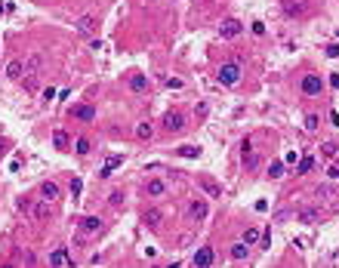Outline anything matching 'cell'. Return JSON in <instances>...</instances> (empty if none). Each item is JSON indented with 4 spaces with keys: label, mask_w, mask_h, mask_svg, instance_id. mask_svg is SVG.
Listing matches in <instances>:
<instances>
[{
    "label": "cell",
    "mask_w": 339,
    "mask_h": 268,
    "mask_svg": "<svg viewBox=\"0 0 339 268\" xmlns=\"http://www.w3.org/2000/svg\"><path fill=\"white\" fill-rule=\"evenodd\" d=\"M216 80H219L222 87H235L238 80H241V62H225L216 71Z\"/></svg>",
    "instance_id": "6da1fadb"
},
{
    "label": "cell",
    "mask_w": 339,
    "mask_h": 268,
    "mask_svg": "<svg viewBox=\"0 0 339 268\" xmlns=\"http://www.w3.org/2000/svg\"><path fill=\"white\" fill-rule=\"evenodd\" d=\"M40 65H43V59L37 53L31 56V59L25 62V89L31 92V89H37V77H40Z\"/></svg>",
    "instance_id": "7a4b0ae2"
},
{
    "label": "cell",
    "mask_w": 339,
    "mask_h": 268,
    "mask_svg": "<svg viewBox=\"0 0 339 268\" xmlns=\"http://www.w3.org/2000/svg\"><path fill=\"white\" fill-rule=\"evenodd\" d=\"M241 31H244V25H241L238 19H225V22H222V25H219V34H222V37H225V40H231V37H238Z\"/></svg>",
    "instance_id": "3957f363"
},
{
    "label": "cell",
    "mask_w": 339,
    "mask_h": 268,
    "mask_svg": "<svg viewBox=\"0 0 339 268\" xmlns=\"http://www.w3.org/2000/svg\"><path fill=\"white\" fill-rule=\"evenodd\" d=\"M321 77L318 74H306V77H302V92H306V96H318V92H321Z\"/></svg>",
    "instance_id": "277c9868"
},
{
    "label": "cell",
    "mask_w": 339,
    "mask_h": 268,
    "mask_svg": "<svg viewBox=\"0 0 339 268\" xmlns=\"http://www.w3.org/2000/svg\"><path fill=\"white\" fill-rule=\"evenodd\" d=\"M163 126H167L170 133H179V130H185V118H182L179 111H170L167 118H163Z\"/></svg>",
    "instance_id": "5b68a950"
},
{
    "label": "cell",
    "mask_w": 339,
    "mask_h": 268,
    "mask_svg": "<svg viewBox=\"0 0 339 268\" xmlns=\"http://www.w3.org/2000/svg\"><path fill=\"white\" fill-rule=\"evenodd\" d=\"M71 118H77V120L90 123L92 118H96V108H92V105H77V108H71Z\"/></svg>",
    "instance_id": "8992f818"
},
{
    "label": "cell",
    "mask_w": 339,
    "mask_h": 268,
    "mask_svg": "<svg viewBox=\"0 0 339 268\" xmlns=\"http://www.w3.org/2000/svg\"><path fill=\"white\" fill-rule=\"evenodd\" d=\"M74 28H77V34H84V37H90V34L96 31V19H92V16H80Z\"/></svg>",
    "instance_id": "52a82bcc"
},
{
    "label": "cell",
    "mask_w": 339,
    "mask_h": 268,
    "mask_svg": "<svg viewBox=\"0 0 339 268\" xmlns=\"http://www.w3.org/2000/svg\"><path fill=\"white\" fill-rule=\"evenodd\" d=\"M80 228H84V235H99V231H102V219L99 216H87L84 222H80Z\"/></svg>",
    "instance_id": "ba28073f"
},
{
    "label": "cell",
    "mask_w": 339,
    "mask_h": 268,
    "mask_svg": "<svg viewBox=\"0 0 339 268\" xmlns=\"http://www.w3.org/2000/svg\"><path fill=\"white\" fill-rule=\"evenodd\" d=\"M213 259H216V256H213V250H210V247H201V250L194 253V265H201V268L213 265Z\"/></svg>",
    "instance_id": "9c48e42d"
},
{
    "label": "cell",
    "mask_w": 339,
    "mask_h": 268,
    "mask_svg": "<svg viewBox=\"0 0 339 268\" xmlns=\"http://www.w3.org/2000/svg\"><path fill=\"white\" fill-rule=\"evenodd\" d=\"M53 145H56V151H68V148H71V139H68L65 130H56L53 133Z\"/></svg>",
    "instance_id": "30bf717a"
},
{
    "label": "cell",
    "mask_w": 339,
    "mask_h": 268,
    "mask_svg": "<svg viewBox=\"0 0 339 268\" xmlns=\"http://www.w3.org/2000/svg\"><path fill=\"white\" fill-rule=\"evenodd\" d=\"M296 219H299L302 225H311V222H318V219H321V213H318V209H311V207H306V209H299V213H296Z\"/></svg>",
    "instance_id": "8fae6325"
},
{
    "label": "cell",
    "mask_w": 339,
    "mask_h": 268,
    "mask_svg": "<svg viewBox=\"0 0 339 268\" xmlns=\"http://www.w3.org/2000/svg\"><path fill=\"white\" fill-rule=\"evenodd\" d=\"M160 209H154V207H151V209H145V216H142V222L148 225V228H160Z\"/></svg>",
    "instance_id": "7c38bea8"
},
{
    "label": "cell",
    "mask_w": 339,
    "mask_h": 268,
    "mask_svg": "<svg viewBox=\"0 0 339 268\" xmlns=\"http://www.w3.org/2000/svg\"><path fill=\"white\" fill-rule=\"evenodd\" d=\"M50 265H59V268H68L71 265V256H68V250H56L50 256Z\"/></svg>",
    "instance_id": "4fadbf2b"
},
{
    "label": "cell",
    "mask_w": 339,
    "mask_h": 268,
    "mask_svg": "<svg viewBox=\"0 0 339 268\" xmlns=\"http://www.w3.org/2000/svg\"><path fill=\"white\" fill-rule=\"evenodd\" d=\"M121 164H123V157H121V154L108 157V160H105V167L99 170V176H102V179H108V176H111V170H114V167H121Z\"/></svg>",
    "instance_id": "5bb4252c"
},
{
    "label": "cell",
    "mask_w": 339,
    "mask_h": 268,
    "mask_svg": "<svg viewBox=\"0 0 339 268\" xmlns=\"http://www.w3.org/2000/svg\"><path fill=\"white\" fill-rule=\"evenodd\" d=\"M31 213H34V219H40V222H43V219H50L53 209H50L46 201H40V204H31Z\"/></svg>",
    "instance_id": "9a60e30c"
},
{
    "label": "cell",
    "mask_w": 339,
    "mask_h": 268,
    "mask_svg": "<svg viewBox=\"0 0 339 268\" xmlns=\"http://www.w3.org/2000/svg\"><path fill=\"white\" fill-rule=\"evenodd\" d=\"M22 74H25V62H19V59H13L6 65V77H13V80H19Z\"/></svg>",
    "instance_id": "2e32d148"
},
{
    "label": "cell",
    "mask_w": 339,
    "mask_h": 268,
    "mask_svg": "<svg viewBox=\"0 0 339 268\" xmlns=\"http://www.w3.org/2000/svg\"><path fill=\"white\" fill-rule=\"evenodd\" d=\"M191 216L197 219V222H201V219H207V201H201V197H197V201H191Z\"/></svg>",
    "instance_id": "e0dca14e"
},
{
    "label": "cell",
    "mask_w": 339,
    "mask_h": 268,
    "mask_svg": "<svg viewBox=\"0 0 339 268\" xmlns=\"http://www.w3.org/2000/svg\"><path fill=\"white\" fill-rule=\"evenodd\" d=\"M40 194L46 197V201H56V197H59V185H56V182H43L40 185Z\"/></svg>",
    "instance_id": "ac0fdd59"
},
{
    "label": "cell",
    "mask_w": 339,
    "mask_h": 268,
    "mask_svg": "<svg viewBox=\"0 0 339 268\" xmlns=\"http://www.w3.org/2000/svg\"><path fill=\"white\" fill-rule=\"evenodd\" d=\"M247 253H250V247H247V243H235V247H231V259H235V262H244V259H247Z\"/></svg>",
    "instance_id": "d6986e66"
},
{
    "label": "cell",
    "mask_w": 339,
    "mask_h": 268,
    "mask_svg": "<svg viewBox=\"0 0 339 268\" xmlns=\"http://www.w3.org/2000/svg\"><path fill=\"white\" fill-rule=\"evenodd\" d=\"M130 89H133V92L148 89V77H145V74H133V77H130Z\"/></svg>",
    "instance_id": "ffe728a7"
},
{
    "label": "cell",
    "mask_w": 339,
    "mask_h": 268,
    "mask_svg": "<svg viewBox=\"0 0 339 268\" xmlns=\"http://www.w3.org/2000/svg\"><path fill=\"white\" fill-rule=\"evenodd\" d=\"M163 191H167V185H163V179H151V182H148V194H151V197H160Z\"/></svg>",
    "instance_id": "44dd1931"
},
{
    "label": "cell",
    "mask_w": 339,
    "mask_h": 268,
    "mask_svg": "<svg viewBox=\"0 0 339 268\" xmlns=\"http://www.w3.org/2000/svg\"><path fill=\"white\" fill-rule=\"evenodd\" d=\"M259 238H262V231H259V228H247V231H244V243H247V247L259 243Z\"/></svg>",
    "instance_id": "7402d4cb"
},
{
    "label": "cell",
    "mask_w": 339,
    "mask_h": 268,
    "mask_svg": "<svg viewBox=\"0 0 339 268\" xmlns=\"http://www.w3.org/2000/svg\"><path fill=\"white\" fill-rule=\"evenodd\" d=\"M176 154L179 157H197V154H201V148H197V145H179Z\"/></svg>",
    "instance_id": "603a6c76"
},
{
    "label": "cell",
    "mask_w": 339,
    "mask_h": 268,
    "mask_svg": "<svg viewBox=\"0 0 339 268\" xmlns=\"http://www.w3.org/2000/svg\"><path fill=\"white\" fill-rule=\"evenodd\" d=\"M136 136H139V139H151V136H154V130H151L148 120H142V123L136 126Z\"/></svg>",
    "instance_id": "cb8c5ba5"
},
{
    "label": "cell",
    "mask_w": 339,
    "mask_h": 268,
    "mask_svg": "<svg viewBox=\"0 0 339 268\" xmlns=\"http://www.w3.org/2000/svg\"><path fill=\"white\" fill-rule=\"evenodd\" d=\"M280 173H284V160H272V164H268V176L277 179Z\"/></svg>",
    "instance_id": "d4e9b609"
},
{
    "label": "cell",
    "mask_w": 339,
    "mask_h": 268,
    "mask_svg": "<svg viewBox=\"0 0 339 268\" xmlns=\"http://www.w3.org/2000/svg\"><path fill=\"white\" fill-rule=\"evenodd\" d=\"M311 167H314V157H308V154H306V157L299 160V176H306V173H308Z\"/></svg>",
    "instance_id": "484cf974"
},
{
    "label": "cell",
    "mask_w": 339,
    "mask_h": 268,
    "mask_svg": "<svg viewBox=\"0 0 339 268\" xmlns=\"http://www.w3.org/2000/svg\"><path fill=\"white\" fill-rule=\"evenodd\" d=\"M256 164H259V157H256L253 151H244V167H247V170H253Z\"/></svg>",
    "instance_id": "4316f807"
},
{
    "label": "cell",
    "mask_w": 339,
    "mask_h": 268,
    "mask_svg": "<svg viewBox=\"0 0 339 268\" xmlns=\"http://www.w3.org/2000/svg\"><path fill=\"white\" fill-rule=\"evenodd\" d=\"M321 154L324 157H336V142H324L321 145Z\"/></svg>",
    "instance_id": "83f0119b"
},
{
    "label": "cell",
    "mask_w": 339,
    "mask_h": 268,
    "mask_svg": "<svg viewBox=\"0 0 339 268\" xmlns=\"http://www.w3.org/2000/svg\"><path fill=\"white\" fill-rule=\"evenodd\" d=\"M74 148H77V154H87V151H90V139H84V136H80L77 142H74Z\"/></svg>",
    "instance_id": "f1b7e54d"
},
{
    "label": "cell",
    "mask_w": 339,
    "mask_h": 268,
    "mask_svg": "<svg viewBox=\"0 0 339 268\" xmlns=\"http://www.w3.org/2000/svg\"><path fill=\"white\" fill-rule=\"evenodd\" d=\"M318 123H321V118H318V114H308V118H306V130H318Z\"/></svg>",
    "instance_id": "f546056e"
},
{
    "label": "cell",
    "mask_w": 339,
    "mask_h": 268,
    "mask_svg": "<svg viewBox=\"0 0 339 268\" xmlns=\"http://www.w3.org/2000/svg\"><path fill=\"white\" fill-rule=\"evenodd\" d=\"M80 191H84V185H80V179H74V182H71V197H74V201L80 197Z\"/></svg>",
    "instance_id": "4dcf8cb0"
},
{
    "label": "cell",
    "mask_w": 339,
    "mask_h": 268,
    "mask_svg": "<svg viewBox=\"0 0 339 268\" xmlns=\"http://www.w3.org/2000/svg\"><path fill=\"white\" fill-rule=\"evenodd\" d=\"M204 188H207V194H213V197H219V185H213V182H207V179H204Z\"/></svg>",
    "instance_id": "1f68e13d"
},
{
    "label": "cell",
    "mask_w": 339,
    "mask_h": 268,
    "mask_svg": "<svg viewBox=\"0 0 339 268\" xmlns=\"http://www.w3.org/2000/svg\"><path fill=\"white\" fill-rule=\"evenodd\" d=\"M336 191L333 188H327V185H321V188H318V197H333Z\"/></svg>",
    "instance_id": "d6a6232c"
},
{
    "label": "cell",
    "mask_w": 339,
    "mask_h": 268,
    "mask_svg": "<svg viewBox=\"0 0 339 268\" xmlns=\"http://www.w3.org/2000/svg\"><path fill=\"white\" fill-rule=\"evenodd\" d=\"M108 201H111V207H121V201H123V194H121V191H114V194L108 197Z\"/></svg>",
    "instance_id": "836d02e7"
},
{
    "label": "cell",
    "mask_w": 339,
    "mask_h": 268,
    "mask_svg": "<svg viewBox=\"0 0 339 268\" xmlns=\"http://www.w3.org/2000/svg\"><path fill=\"white\" fill-rule=\"evenodd\" d=\"M250 28H253V34H259V37H262V34H265V25H262V22H253V25H250Z\"/></svg>",
    "instance_id": "e575fe53"
},
{
    "label": "cell",
    "mask_w": 339,
    "mask_h": 268,
    "mask_svg": "<svg viewBox=\"0 0 339 268\" xmlns=\"http://www.w3.org/2000/svg\"><path fill=\"white\" fill-rule=\"evenodd\" d=\"M327 176H330V179H333V182H339V167H336V164H333V167H330V170H327Z\"/></svg>",
    "instance_id": "d590c367"
},
{
    "label": "cell",
    "mask_w": 339,
    "mask_h": 268,
    "mask_svg": "<svg viewBox=\"0 0 339 268\" xmlns=\"http://www.w3.org/2000/svg\"><path fill=\"white\" fill-rule=\"evenodd\" d=\"M327 56H330V59H336V56H339V46H336V43L327 46Z\"/></svg>",
    "instance_id": "8d00e7d4"
},
{
    "label": "cell",
    "mask_w": 339,
    "mask_h": 268,
    "mask_svg": "<svg viewBox=\"0 0 339 268\" xmlns=\"http://www.w3.org/2000/svg\"><path fill=\"white\" fill-rule=\"evenodd\" d=\"M167 87H170V89H179V87H182V80H176V77H170V80H167Z\"/></svg>",
    "instance_id": "74e56055"
},
{
    "label": "cell",
    "mask_w": 339,
    "mask_h": 268,
    "mask_svg": "<svg viewBox=\"0 0 339 268\" xmlns=\"http://www.w3.org/2000/svg\"><path fill=\"white\" fill-rule=\"evenodd\" d=\"M330 87H336V89H339V74H330Z\"/></svg>",
    "instance_id": "f35d334b"
},
{
    "label": "cell",
    "mask_w": 339,
    "mask_h": 268,
    "mask_svg": "<svg viewBox=\"0 0 339 268\" xmlns=\"http://www.w3.org/2000/svg\"><path fill=\"white\" fill-rule=\"evenodd\" d=\"M3 148H6V145H3V142H0V154H3Z\"/></svg>",
    "instance_id": "ab89813d"
}]
</instances>
